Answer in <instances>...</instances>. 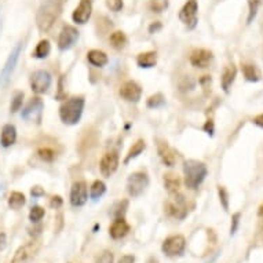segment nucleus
Returning <instances> with one entry per match:
<instances>
[{
    "instance_id": "423d86ee",
    "label": "nucleus",
    "mask_w": 263,
    "mask_h": 263,
    "mask_svg": "<svg viewBox=\"0 0 263 263\" xmlns=\"http://www.w3.org/2000/svg\"><path fill=\"white\" fill-rule=\"evenodd\" d=\"M171 197L168 201L165 203V210L168 212L170 215L177 218V219H183L187 215V205H186L185 197L182 196L179 192L175 193H170Z\"/></svg>"
},
{
    "instance_id": "9d476101",
    "label": "nucleus",
    "mask_w": 263,
    "mask_h": 263,
    "mask_svg": "<svg viewBox=\"0 0 263 263\" xmlns=\"http://www.w3.org/2000/svg\"><path fill=\"white\" fill-rule=\"evenodd\" d=\"M185 237L181 236V234H177V236H170L168 238H165L161 250H163L164 254L168 255V256H178L185 251Z\"/></svg>"
},
{
    "instance_id": "e433bc0d",
    "label": "nucleus",
    "mask_w": 263,
    "mask_h": 263,
    "mask_svg": "<svg viewBox=\"0 0 263 263\" xmlns=\"http://www.w3.org/2000/svg\"><path fill=\"white\" fill-rule=\"evenodd\" d=\"M95 263H113V254L110 251H104V252L97 258Z\"/></svg>"
},
{
    "instance_id": "5701e85b",
    "label": "nucleus",
    "mask_w": 263,
    "mask_h": 263,
    "mask_svg": "<svg viewBox=\"0 0 263 263\" xmlns=\"http://www.w3.org/2000/svg\"><path fill=\"white\" fill-rule=\"evenodd\" d=\"M157 62V54L155 51H147V52H141L138 57H137V64H138L139 68H143V69H149V68H153Z\"/></svg>"
},
{
    "instance_id": "2eb2a0df",
    "label": "nucleus",
    "mask_w": 263,
    "mask_h": 263,
    "mask_svg": "<svg viewBox=\"0 0 263 263\" xmlns=\"http://www.w3.org/2000/svg\"><path fill=\"white\" fill-rule=\"evenodd\" d=\"M117 167H119V156H117L116 152H109L101 160L100 170L104 177H110L112 174H115Z\"/></svg>"
},
{
    "instance_id": "c85d7f7f",
    "label": "nucleus",
    "mask_w": 263,
    "mask_h": 263,
    "mask_svg": "<svg viewBox=\"0 0 263 263\" xmlns=\"http://www.w3.org/2000/svg\"><path fill=\"white\" fill-rule=\"evenodd\" d=\"M25 204V196L21 192H13L10 194L9 205L11 210H20Z\"/></svg>"
},
{
    "instance_id": "72a5a7b5",
    "label": "nucleus",
    "mask_w": 263,
    "mask_h": 263,
    "mask_svg": "<svg viewBox=\"0 0 263 263\" xmlns=\"http://www.w3.org/2000/svg\"><path fill=\"white\" fill-rule=\"evenodd\" d=\"M22 102H24V92H17L14 95L11 100V105H10V110L13 113L18 112L22 108Z\"/></svg>"
},
{
    "instance_id": "7ed1b4c3",
    "label": "nucleus",
    "mask_w": 263,
    "mask_h": 263,
    "mask_svg": "<svg viewBox=\"0 0 263 263\" xmlns=\"http://www.w3.org/2000/svg\"><path fill=\"white\" fill-rule=\"evenodd\" d=\"M208 170L205 164L197 160H186L183 163V174H185V185L192 190L199 189V186L207 177Z\"/></svg>"
},
{
    "instance_id": "79ce46f5",
    "label": "nucleus",
    "mask_w": 263,
    "mask_h": 263,
    "mask_svg": "<svg viewBox=\"0 0 263 263\" xmlns=\"http://www.w3.org/2000/svg\"><path fill=\"white\" fill-rule=\"evenodd\" d=\"M204 131L210 135L214 134V123H212V120H208L207 123H205V125H204Z\"/></svg>"
},
{
    "instance_id": "6ab92c4d",
    "label": "nucleus",
    "mask_w": 263,
    "mask_h": 263,
    "mask_svg": "<svg viewBox=\"0 0 263 263\" xmlns=\"http://www.w3.org/2000/svg\"><path fill=\"white\" fill-rule=\"evenodd\" d=\"M157 152H159L160 159L164 163V165L173 167L174 164H175V153L168 146V143L164 142V141H159V143H157Z\"/></svg>"
},
{
    "instance_id": "20e7f679",
    "label": "nucleus",
    "mask_w": 263,
    "mask_h": 263,
    "mask_svg": "<svg viewBox=\"0 0 263 263\" xmlns=\"http://www.w3.org/2000/svg\"><path fill=\"white\" fill-rule=\"evenodd\" d=\"M22 48H24V44L18 43L17 46L11 50L10 55L7 57L5 66H3V69L0 72V87H2V88L9 84L10 79L13 76L14 70H15V66H17L18 64L20 55H21Z\"/></svg>"
},
{
    "instance_id": "7c9ffc66",
    "label": "nucleus",
    "mask_w": 263,
    "mask_h": 263,
    "mask_svg": "<svg viewBox=\"0 0 263 263\" xmlns=\"http://www.w3.org/2000/svg\"><path fill=\"white\" fill-rule=\"evenodd\" d=\"M242 72H244V76L248 82H258L259 78H260L258 69L254 65H242Z\"/></svg>"
},
{
    "instance_id": "4468645a",
    "label": "nucleus",
    "mask_w": 263,
    "mask_h": 263,
    "mask_svg": "<svg viewBox=\"0 0 263 263\" xmlns=\"http://www.w3.org/2000/svg\"><path fill=\"white\" fill-rule=\"evenodd\" d=\"M44 104L40 98H33L29 104L26 105L25 109L22 110V119L24 120H33L39 123L42 120V113H43Z\"/></svg>"
},
{
    "instance_id": "bb28decb",
    "label": "nucleus",
    "mask_w": 263,
    "mask_h": 263,
    "mask_svg": "<svg viewBox=\"0 0 263 263\" xmlns=\"http://www.w3.org/2000/svg\"><path fill=\"white\" fill-rule=\"evenodd\" d=\"M109 42H110L113 48L121 50V48H124L125 44H127V37H125V35L121 30H116V32H113L112 35H110Z\"/></svg>"
},
{
    "instance_id": "4c0bfd02",
    "label": "nucleus",
    "mask_w": 263,
    "mask_h": 263,
    "mask_svg": "<svg viewBox=\"0 0 263 263\" xmlns=\"http://www.w3.org/2000/svg\"><path fill=\"white\" fill-rule=\"evenodd\" d=\"M258 7H259V0H250V17H248V24H250V22L255 18V15H256Z\"/></svg>"
},
{
    "instance_id": "f257e3e1",
    "label": "nucleus",
    "mask_w": 263,
    "mask_h": 263,
    "mask_svg": "<svg viewBox=\"0 0 263 263\" xmlns=\"http://www.w3.org/2000/svg\"><path fill=\"white\" fill-rule=\"evenodd\" d=\"M62 7H61L58 0H47L40 6L37 15H36V25L40 32H47L51 29L54 22L58 20L61 15Z\"/></svg>"
},
{
    "instance_id": "9b49d317",
    "label": "nucleus",
    "mask_w": 263,
    "mask_h": 263,
    "mask_svg": "<svg viewBox=\"0 0 263 263\" xmlns=\"http://www.w3.org/2000/svg\"><path fill=\"white\" fill-rule=\"evenodd\" d=\"M79 39V30L72 25H65L60 32L58 47L60 50H69Z\"/></svg>"
},
{
    "instance_id": "39448f33",
    "label": "nucleus",
    "mask_w": 263,
    "mask_h": 263,
    "mask_svg": "<svg viewBox=\"0 0 263 263\" xmlns=\"http://www.w3.org/2000/svg\"><path fill=\"white\" fill-rule=\"evenodd\" d=\"M149 185L147 174L143 171H137L131 174L127 179V192L131 197H139Z\"/></svg>"
},
{
    "instance_id": "f8f14e48",
    "label": "nucleus",
    "mask_w": 263,
    "mask_h": 263,
    "mask_svg": "<svg viewBox=\"0 0 263 263\" xmlns=\"http://www.w3.org/2000/svg\"><path fill=\"white\" fill-rule=\"evenodd\" d=\"M119 94L127 102H138L141 100V95H142V88H141L138 83L128 80L124 84H121Z\"/></svg>"
},
{
    "instance_id": "09e8293b",
    "label": "nucleus",
    "mask_w": 263,
    "mask_h": 263,
    "mask_svg": "<svg viewBox=\"0 0 263 263\" xmlns=\"http://www.w3.org/2000/svg\"><path fill=\"white\" fill-rule=\"evenodd\" d=\"M43 193L44 192L40 189L39 186H36V187H33V189H32V194H33V196H42Z\"/></svg>"
},
{
    "instance_id": "6e6552de",
    "label": "nucleus",
    "mask_w": 263,
    "mask_h": 263,
    "mask_svg": "<svg viewBox=\"0 0 263 263\" xmlns=\"http://www.w3.org/2000/svg\"><path fill=\"white\" fill-rule=\"evenodd\" d=\"M40 250L39 241H29L21 246L14 254L11 263H30Z\"/></svg>"
},
{
    "instance_id": "aec40b11",
    "label": "nucleus",
    "mask_w": 263,
    "mask_h": 263,
    "mask_svg": "<svg viewBox=\"0 0 263 263\" xmlns=\"http://www.w3.org/2000/svg\"><path fill=\"white\" fill-rule=\"evenodd\" d=\"M15 141H17V129L13 124H6L2 129V135H0L2 146L10 147L15 143Z\"/></svg>"
},
{
    "instance_id": "1a4fd4ad",
    "label": "nucleus",
    "mask_w": 263,
    "mask_h": 263,
    "mask_svg": "<svg viewBox=\"0 0 263 263\" xmlns=\"http://www.w3.org/2000/svg\"><path fill=\"white\" fill-rule=\"evenodd\" d=\"M51 86V74L46 70H36L30 76V88L36 94H44Z\"/></svg>"
},
{
    "instance_id": "412c9836",
    "label": "nucleus",
    "mask_w": 263,
    "mask_h": 263,
    "mask_svg": "<svg viewBox=\"0 0 263 263\" xmlns=\"http://www.w3.org/2000/svg\"><path fill=\"white\" fill-rule=\"evenodd\" d=\"M236 74H237V69L234 65H228L223 69V73H222V78H220V83H222V88H223L224 92H229L230 87L233 84L234 79H236Z\"/></svg>"
},
{
    "instance_id": "a19ab883",
    "label": "nucleus",
    "mask_w": 263,
    "mask_h": 263,
    "mask_svg": "<svg viewBox=\"0 0 263 263\" xmlns=\"http://www.w3.org/2000/svg\"><path fill=\"white\" fill-rule=\"evenodd\" d=\"M240 216H241V214L237 212V214H234L233 218H232V228H230V233L232 234H234L237 232L238 223H240Z\"/></svg>"
},
{
    "instance_id": "f03ea898",
    "label": "nucleus",
    "mask_w": 263,
    "mask_h": 263,
    "mask_svg": "<svg viewBox=\"0 0 263 263\" xmlns=\"http://www.w3.org/2000/svg\"><path fill=\"white\" fill-rule=\"evenodd\" d=\"M86 101L83 97H72L66 100L60 108V117L64 124L74 125L82 119Z\"/></svg>"
},
{
    "instance_id": "4be33fe9",
    "label": "nucleus",
    "mask_w": 263,
    "mask_h": 263,
    "mask_svg": "<svg viewBox=\"0 0 263 263\" xmlns=\"http://www.w3.org/2000/svg\"><path fill=\"white\" fill-rule=\"evenodd\" d=\"M87 60H88V62L92 66H97V68H102V66H105L109 62L108 55L104 51H101V50H91V51H88Z\"/></svg>"
},
{
    "instance_id": "0eeeda50",
    "label": "nucleus",
    "mask_w": 263,
    "mask_h": 263,
    "mask_svg": "<svg viewBox=\"0 0 263 263\" xmlns=\"http://www.w3.org/2000/svg\"><path fill=\"white\" fill-rule=\"evenodd\" d=\"M197 13H199V3H197V0H187L185 6L179 11V20L185 24L187 29L192 30L197 26V22H199Z\"/></svg>"
},
{
    "instance_id": "dca6fc26",
    "label": "nucleus",
    "mask_w": 263,
    "mask_h": 263,
    "mask_svg": "<svg viewBox=\"0 0 263 263\" xmlns=\"http://www.w3.org/2000/svg\"><path fill=\"white\" fill-rule=\"evenodd\" d=\"M91 13H92V3L91 0H80L79 6L74 9L73 14H72V18L73 21L79 25H83L86 24L91 17Z\"/></svg>"
},
{
    "instance_id": "a878e982",
    "label": "nucleus",
    "mask_w": 263,
    "mask_h": 263,
    "mask_svg": "<svg viewBox=\"0 0 263 263\" xmlns=\"http://www.w3.org/2000/svg\"><path fill=\"white\" fill-rule=\"evenodd\" d=\"M50 52H51V44H50V42L47 39H44L40 40L39 44L36 46L33 57L39 58V60H43V58H47Z\"/></svg>"
},
{
    "instance_id": "cd10ccee",
    "label": "nucleus",
    "mask_w": 263,
    "mask_h": 263,
    "mask_svg": "<svg viewBox=\"0 0 263 263\" xmlns=\"http://www.w3.org/2000/svg\"><path fill=\"white\" fill-rule=\"evenodd\" d=\"M105 192H106V185H105L102 181H100V179H97V181H94V183L91 185L90 197L95 201V200L101 199V197L104 196Z\"/></svg>"
},
{
    "instance_id": "c756f323",
    "label": "nucleus",
    "mask_w": 263,
    "mask_h": 263,
    "mask_svg": "<svg viewBox=\"0 0 263 263\" xmlns=\"http://www.w3.org/2000/svg\"><path fill=\"white\" fill-rule=\"evenodd\" d=\"M146 105L147 108L159 109L165 105V98H164V95L161 92H157V94L149 97V100L146 101Z\"/></svg>"
},
{
    "instance_id": "a211bd4d",
    "label": "nucleus",
    "mask_w": 263,
    "mask_h": 263,
    "mask_svg": "<svg viewBox=\"0 0 263 263\" xmlns=\"http://www.w3.org/2000/svg\"><path fill=\"white\" fill-rule=\"evenodd\" d=\"M128 232L129 226L124 220V218H116L115 222L110 224V228H109V234L115 240H120V238L125 237L128 234Z\"/></svg>"
},
{
    "instance_id": "ddd939ff",
    "label": "nucleus",
    "mask_w": 263,
    "mask_h": 263,
    "mask_svg": "<svg viewBox=\"0 0 263 263\" xmlns=\"http://www.w3.org/2000/svg\"><path fill=\"white\" fill-rule=\"evenodd\" d=\"M88 199V190L84 181L74 182L70 189V204L73 207H82L87 203Z\"/></svg>"
},
{
    "instance_id": "ea45409f",
    "label": "nucleus",
    "mask_w": 263,
    "mask_h": 263,
    "mask_svg": "<svg viewBox=\"0 0 263 263\" xmlns=\"http://www.w3.org/2000/svg\"><path fill=\"white\" fill-rule=\"evenodd\" d=\"M127 205H128V203L127 201H120V203L116 204L117 210L115 211V215L117 216V218H123V215H124L125 212V208H127Z\"/></svg>"
},
{
    "instance_id": "37998d69",
    "label": "nucleus",
    "mask_w": 263,
    "mask_h": 263,
    "mask_svg": "<svg viewBox=\"0 0 263 263\" xmlns=\"http://www.w3.org/2000/svg\"><path fill=\"white\" fill-rule=\"evenodd\" d=\"M61 205H62V199H61L60 196H54L51 200V207L60 208Z\"/></svg>"
},
{
    "instance_id": "de8ad7c7",
    "label": "nucleus",
    "mask_w": 263,
    "mask_h": 263,
    "mask_svg": "<svg viewBox=\"0 0 263 263\" xmlns=\"http://www.w3.org/2000/svg\"><path fill=\"white\" fill-rule=\"evenodd\" d=\"M6 242H7V240H6V234L5 233H0V251L5 248Z\"/></svg>"
},
{
    "instance_id": "393cba45",
    "label": "nucleus",
    "mask_w": 263,
    "mask_h": 263,
    "mask_svg": "<svg viewBox=\"0 0 263 263\" xmlns=\"http://www.w3.org/2000/svg\"><path fill=\"white\" fill-rule=\"evenodd\" d=\"M145 147H146L145 141H143V139H138L133 146L129 147L128 153H127V156H125V159H124V164H128L131 160L135 159V157H138V156L145 151Z\"/></svg>"
},
{
    "instance_id": "49530a36",
    "label": "nucleus",
    "mask_w": 263,
    "mask_h": 263,
    "mask_svg": "<svg viewBox=\"0 0 263 263\" xmlns=\"http://www.w3.org/2000/svg\"><path fill=\"white\" fill-rule=\"evenodd\" d=\"M254 123L256 125H259V127H262V128H263V113H262V115H259V116L255 117Z\"/></svg>"
},
{
    "instance_id": "a18cd8bd",
    "label": "nucleus",
    "mask_w": 263,
    "mask_h": 263,
    "mask_svg": "<svg viewBox=\"0 0 263 263\" xmlns=\"http://www.w3.org/2000/svg\"><path fill=\"white\" fill-rule=\"evenodd\" d=\"M160 29H161V24H160V22H155V24H152V25L149 26V33H156V32Z\"/></svg>"
},
{
    "instance_id": "8fccbe9b",
    "label": "nucleus",
    "mask_w": 263,
    "mask_h": 263,
    "mask_svg": "<svg viewBox=\"0 0 263 263\" xmlns=\"http://www.w3.org/2000/svg\"><path fill=\"white\" fill-rule=\"evenodd\" d=\"M147 263H159V260L156 258H151L149 260H147Z\"/></svg>"
},
{
    "instance_id": "473e14b6",
    "label": "nucleus",
    "mask_w": 263,
    "mask_h": 263,
    "mask_svg": "<svg viewBox=\"0 0 263 263\" xmlns=\"http://www.w3.org/2000/svg\"><path fill=\"white\" fill-rule=\"evenodd\" d=\"M37 155H39L40 159L43 160V161H47V163H51L55 159V152L50 149V147H42L37 152Z\"/></svg>"
},
{
    "instance_id": "b1692460",
    "label": "nucleus",
    "mask_w": 263,
    "mask_h": 263,
    "mask_svg": "<svg viewBox=\"0 0 263 263\" xmlns=\"http://www.w3.org/2000/svg\"><path fill=\"white\" fill-rule=\"evenodd\" d=\"M179 186H181V181H179L178 175L173 173L164 174V187L168 190L170 193L179 192Z\"/></svg>"
},
{
    "instance_id": "2f4dec72",
    "label": "nucleus",
    "mask_w": 263,
    "mask_h": 263,
    "mask_svg": "<svg viewBox=\"0 0 263 263\" xmlns=\"http://www.w3.org/2000/svg\"><path fill=\"white\" fill-rule=\"evenodd\" d=\"M151 9L153 13H163L168 9V0H151Z\"/></svg>"
},
{
    "instance_id": "c03bdc74",
    "label": "nucleus",
    "mask_w": 263,
    "mask_h": 263,
    "mask_svg": "<svg viewBox=\"0 0 263 263\" xmlns=\"http://www.w3.org/2000/svg\"><path fill=\"white\" fill-rule=\"evenodd\" d=\"M119 263H135V259L131 255H124L123 258H120Z\"/></svg>"
},
{
    "instance_id": "f704fd0d",
    "label": "nucleus",
    "mask_w": 263,
    "mask_h": 263,
    "mask_svg": "<svg viewBox=\"0 0 263 263\" xmlns=\"http://www.w3.org/2000/svg\"><path fill=\"white\" fill-rule=\"evenodd\" d=\"M43 216H44V208L36 205V207H33L32 210H30L29 219L32 220V222H39V220H42Z\"/></svg>"
},
{
    "instance_id": "c9c22d12",
    "label": "nucleus",
    "mask_w": 263,
    "mask_h": 263,
    "mask_svg": "<svg viewBox=\"0 0 263 263\" xmlns=\"http://www.w3.org/2000/svg\"><path fill=\"white\" fill-rule=\"evenodd\" d=\"M106 2V7L113 13H119L123 9V0H105Z\"/></svg>"
},
{
    "instance_id": "58836bf2",
    "label": "nucleus",
    "mask_w": 263,
    "mask_h": 263,
    "mask_svg": "<svg viewBox=\"0 0 263 263\" xmlns=\"http://www.w3.org/2000/svg\"><path fill=\"white\" fill-rule=\"evenodd\" d=\"M218 192H219V199H220V203H222V205H223L224 210H228V208H229L228 192H226V190H224L223 186H219V189H218Z\"/></svg>"
},
{
    "instance_id": "f3484780",
    "label": "nucleus",
    "mask_w": 263,
    "mask_h": 263,
    "mask_svg": "<svg viewBox=\"0 0 263 263\" xmlns=\"http://www.w3.org/2000/svg\"><path fill=\"white\" fill-rule=\"evenodd\" d=\"M212 61V52L208 51V50H204V48H200V50H194L190 55V64L196 66V68H207L210 66Z\"/></svg>"
}]
</instances>
